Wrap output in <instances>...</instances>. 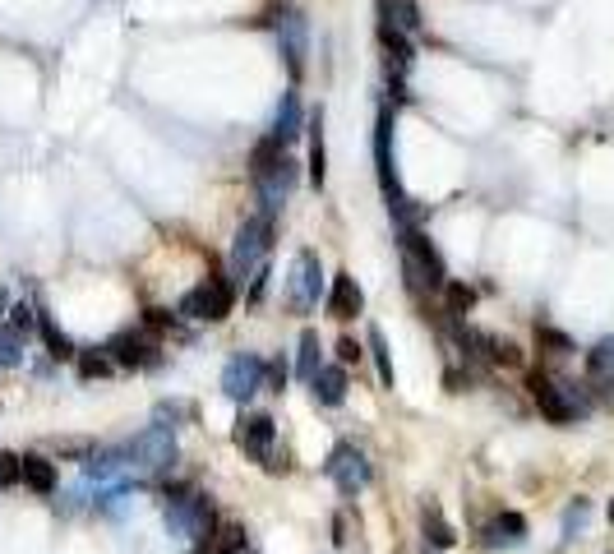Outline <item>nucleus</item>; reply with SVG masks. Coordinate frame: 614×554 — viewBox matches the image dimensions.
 Masks as SVG:
<instances>
[{
	"label": "nucleus",
	"mask_w": 614,
	"mask_h": 554,
	"mask_svg": "<svg viewBox=\"0 0 614 554\" xmlns=\"http://www.w3.org/2000/svg\"><path fill=\"white\" fill-rule=\"evenodd\" d=\"M361 356H365V351L356 347V338H342V342H338V361H342V365H356Z\"/></svg>",
	"instance_id": "nucleus-39"
},
{
	"label": "nucleus",
	"mask_w": 614,
	"mask_h": 554,
	"mask_svg": "<svg viewBox=\"0 0 614 554\" xmlns=\"http://www.w3.org/2000/svg\"><path fill=\"white\" fill-rule=\"evenodd\" d=\"M402 268H407V282L416 291L430 287V291H444L448 287V268L434 250V241L425 236L421 227H402Z\"/></svg>",
	"instance_id": "nucleus-1"
},
{
	"label": "nucleus",
	"mask_w": 614,
	"mask_h": 554,
	"mask_svg": "<svg viewBox=\"0 0 614 554\" xmlns=\"http://www.w3.org/2000/svg\"><path fill=\"white\" fill-rule=\"evenodd\" d=\"M37 333H42V342H47L51 361H74V356H79V351H74V342L65 338L61 328H56V319H51V314H37Z\"/></svg>",
	"instance_id": "nucleus-24"
},
{
	"label": "nucleus",
	"mask_w": 614,
	"mask_h": 554,
	"mask_svg": "<svg viewBox=\"0 0 614 554\" xmlns=\"http://www.w3.org/2000/svg\"><path fill=\"white\" fill-rule=\"evenodd\" d=\"M319 333H314V328H305L301 333V356H296V374H301L305 384H310L314 374H319Z\"/></svg>",
	"instance_id": "nucleus-27"
},
{
	"label": "nucleus",
	"mask_w": 614,
	"mask_h": 554,
	"mask_svg": "<svg viewBox=\"0 0 614 554\" xmlns=\"http://www.w3.org/2000/svg\"><path fill=\"white\" fill-rule=\"evenodd\" d=\"M425 554H439V550H425Z\"/></svg>",
	"instance_id": "nucleus-41"
},
{
	"label": "nucleus",
	"mask_w": 614,
	"mask_h": 554,
	"mask_svg": "<svg viewBox=\"0 0 614 554\" xmlns=\"http://www.w3.org/2000/svg\"><path fill=\"white\" fill-rule=\"evenodd\" d=\"M305 134H310V181L324 185L328 176V153H324V111H314L305 121Z\"/></svg>",
	"instance_id": "nucleus-20"
},
{
	"label": "nucleus",
	"mask_w": 614,
	"mask_h": 554,
	"mask_svg": "<svg viewBox=\"0 0 614 554\" xmlns=\"http://www.w3.org/2000/svg\"><path fill=\"white\" fill-rule=\"evenodd\" d=\"M347 370L342 365H319V374L310 379V393L319 407H342L347 402Z\"/></svg>",
	"instance_id": "nucleus-16"
},
{
	"label": "nucleus",
	"mask_w": 614,
	"mask_h": 554,
	"mask_svg": "<svg viewBox=\"0 0 614 554\" xmlns=\"http://www.w3.org/2000/svg\"><path fill=\"white\" fill-rule=\"evenodd\" d=\"M245 550V527L241 522H217L208 531V541H199V554H241Z\"/></svg>",
	"instance_id": "nucleus-19"
},
{
	"label": "nucleus",
	"mask_w": 614,
	"mask_h": 554,
	"mask_svg": "<svg viewBox=\"0 0 614 554\" xmlns=\"http://www.w3.org/2000/svg\"><path fill=\"white\" fill-rule=\"evenodd\" d=\"M536 347H545L550 356H568V351H573V338L559 333V328H550V324H536Z\"/></svg>",
	"instance_id": "nucleus-30"
},
{
	"label": "nucleus",
	"mask_w": 614,
	"mask_h": 554,
	"mask_svg": "<svg viewBox=\"0 0 614 554\" xmlns=\"http://www.w3.org/2000/svg\"><path fill=\"white\" fill-rule=\"evenodd\" d=\"M587 513H591V504H587V499H578V504H568V513H564V536H568V541H573V531H578L582 522H587Z\"/></svg>",
	"instance_id": "nucleus-35"
},
{
	"label": "nucleus",
	"mask_w": 614,
	"mask_h": 554,
	"mask_svg": "<svg viewBox=\"0 0 614 554\" xmlns=\"http://www.w3.org/2000/svg\"><path fill=\"white\" fill-rule=\"evenodd\" d=\"M19 467H24V485L33 494H51V490H56V467H51L42 453H24V458H19Z\"/></svg>",
	"instance_id": "nucleus-21"
},
{
	"label": "nucleus",
	"mask_w": 614,
	"mask_h": 554,
	"mask_svg": "<svg viewBox=\"0 0 614 554\" xmlns=\"http://www.w3.org/2000/svg\"><path fill=\"white\" fill-rule=\"evenodd\" d=\"M277 19V47H282V61H287L291 79L305 74V56H310V28H305V14L301 10H282L273 14Z\"/></svg>",
	"instance_id": "nucleus-6"
},
{
	"label": "nucleus",
	"mask_w": 614,
	"mask_h": 554,
	"mask_svg": "<svg viewBox=\"0 0 614 554\" xmlns=\"http://www.w3.org/2000/svg\"><path fill=\"white\" fill-rule=\"evenodd\" d=\"M610 522H614V504H610Z\"/></svg>",
	"instance_id": "nucleus-40"
},
{
	"label": "nucleus",
	"mask_w": 614,
	"mask_h": 554,
	"mask_svg": "<svg viewBox=\"0 0 614 554\" xmlns=\"http://www.w3.org/2000/svg\"><path fill=\"white\" fill-rule=\"evenodd\" d=\"M24 481V467H19V453H0V490Z\"/></svg>",
	"instance_id": "nucleus-34"
},
{
	"label": "nucleus",
	"mask_w": 614,
	"mask_h": 554,
	"mask_svg": "<svg viewBox=\"0 0 614 554\" xmlns=\"http://www.w3.org/2000/svg\"><path fill=\"white\" fill-rule=\"evenodd\" d=\"M268 245H273V213H254L241 222L236 241H231V277H250L264 264Z\"/></svg>",
	"instance_id": "nucleus-3"
},
{
	"label": "nucleus",
	"mask_w": 614,
	"mask_h": 554,
	"mask_svg": "<svg viewBox=\"0 0 614 554\" xmlns=\"http://www.w3.org/2000/svg\"><path fill=\"white\" fill-rule=\"evenodd\" d=\"M379 19H388V24L402 28V33H416V28H421L416 0H379Z\"/></svg>",
	"instance_id": "nucleus-23"
},
{
	"label": "nucleus",
	"mask_w": 614,
	"mask_h": 554,
	"mask_svg": "<svg viewBox=\"0 0 614 554\" xmlns=\"http://www.w3.org/2000/svg\"><path fill=\"white\" fill-rule=\"evenodd\" d=\"M259 388H264V361L250 356V351L231 356L227 370H222V393H227L231 402H250Z\"/></svg>",
	"instance_id": "nucleus-9"
},
{
	"label": "nucleus",
	"mask_w": 614,
	"mask_h": 554,
	"mask_svg": "<svg viewBox=\"0 0 614 554\" xmlns=\"http://www.w3.org/2000/svg\"><path fill=\"white\" fill-rule=\"evenodd\" d=\"M74 361H79V379H107V374H111L107 347H102V351H79Z\"/></svg>",
	"instance_id": "nucleus-29"
},
{
	"label": "nucleus",
	"mask_w": 614,
	"mask_h": 554,
	"mask_svg": "<svg viewBox=\"0 0 614 554\" xmlns=\"http://www.w3.org/2000/svg\"><path fill=\"white\" fill-rule=\"evenodd\" d=\"M370 356H374V365H379V379L393 388V356H388V342L379 328H370Z\"/></svg>",
	"instance_id": "nucleus-31"
},
{
	"label": "nucleus",
	"mask_w": 614,
	"mask_h": 554,
	"mask_svg": "<svg viewBox=\"0 0 614 554\" xmlns=\"http://www.w3.org/2000/svg\"><path fill=\"white\" fill-rule=\"evenodd\" d=\"M231 305H236V291H231V277H222V273H208L199 287L181 296L185 319H204V324H222L231 314Z\"/></svg>",
	"instance_id": "nucleus-4"
},
{
	"label": "nucleus",
	"mask_w": 614,
	"mask_h": 554,
	"mask_svg": "<svg viewBox=\"0 0 614 554\" xmlns=\"http://www.w3.org/2000/svg\"><path fill=\"white\" fill-rule=\"evenodd\" d=\"M485 536H490V545H522L527 541V518L522 513H499Z\"/></svg>",
	"instance_id": "nucleus-25"
},
{
	"label": "nucleus",
	"mask_w": 614,
	"mask_h": 554,
	"mask_svg": "<svg viewBox=\"0 0 614 554\" xmlns=\"http://www.w3.org/2000/svg\"><path fill=\"white\" fill-rule=\"evenodd\" d=\"M107 356H111V365L144 370V365H157V338L153 333H134V328H125V333H116V338L107 342Z\"/></svg>",
	"instance_id": "nucleus-12"
},
{
	"label": "nucleus",
	"mask_w": 614,
	"mask_h": 554,
	"mask_svg": "<svg viewBox=\"0 0 614 554\" xmlns=\"http://www.w3.org/2000/svg\"><path fill=\"white\" fill-rule=\"evenodd\" d=\"M24 361V333H0V370Z\"/></svg>",
	"instance_id": "nucleus-33"
},
{
	"label": "nucleus",
	"mask_w": 614,
	"mask_h": 554,
	"mask_svg": "<svg viewBox=\"0 0 614 554\" xmlns=\"http://www.w3.org/2000/svg\"><path fill=\"white\" fill-rule=\"evenodd\" d=\"M361 310H365V296H361V287H356V277L338 273L333 277V291H328V314L347 324V319H356Z\"/></svg>",
	"instance_id": "nucleus-15"
},
{
	"label": "nucleus",
	"mask_w": 614,
	"mask_h": 554,
	"mask_svg": "<svg viewBox=\"0 0 614 554\" xmlns=\"http://www.w3.org/2000/svg\"><path fill=\"white\" fill-rule=\"evenodd\" d=\"M10 324H14V333H28V328H37V319H33V310H28V305H14Z\"/></svg>",
	"instance_id": "nucleus-38"
},
{
	"label": "nucleus",
	"mask_w": 614,
	"mask_h": 554,
	"mask_svg": "<svg viewBox=\"0 0 614 554\" xmlns=\"http://www.w3.org/2000/svg\"><path fill=\"white\" fill-rule=\"evenodd\" d=\"M167 527L181 541H208V531H213V504H208V494L190 490V485L167 490Z\"/></svg>",
	"instance_id": "nucleus-2"
},
{
	"label": "nucleus",
	"mask_w": 614,
	"mask_h": 554,
	"mask_svg": "<svg viewBox=\"0 0 614 554\" xmlns=\"http://www.w3.org/2000/svg\"><path fill=\"white\" fill-rule=\"evenodd\" d=\"M273 134L282 139V144H291V139H301V134H305V111H301V97H296V88H287V93H282V102H277Z\"/></svg>",
	"instance_id": "nucleus-17"
},
{
	"label": "nucleus",
	"mask_w": 614,
	"mask_h": 554,
	"mask_svg": "<svg viewBox=\"0 0 614 554\" xmlns=\"http://www.w3.org/2000/svg\"><path fill=\"white\" fill-rule=\"evenodd\" d=\"M587 374L596 384H614V338L596 342V347L587 351Z\"/></svg>",
	"instance_id": "nucleus-26"
},
{
	"label": "nucleus",
	"mask_w": 614,
	"mask_h": 554,
	"mask_svg": "<svg viewBox=\"0 0 614 554\" xmlns=\"http://www.w3.org/2000/svg\"><path fill=\"white\" fill-rule=\"evenodd\" d=\"M130 462H139V467H148V471H167L171 462H176V434H171L167 425H148L130 444Z\"/></svg>",
	"instance_id": "nucleus-10"
},
{
	"label": "nucleus",
	"mask_w": 614,
	"mask_h": 554,
	"mask_svg": "<svg viewBox=\"0 0 614 554\" xmlns=\"http://www.w3.org/2000/svg\"><path fill=\"white\" fill-rule=\"evenodd\" d=\"M324 471H328V481L338 485L342 494H361L365 485H370V462H365V453L356 444H338L333 453H328V462H324Z\"/></svg>",
	"instance_id": "nucleus-7"
},
{
	"label": "nucleus",
	"mask_w": 614,
	"mask_h": 554,
	"mask_svg": "<svg viewBox=\"0 0 614 554\" xmlns=\"http://www.w3.org/2000/svg\"><path fill=\"white\" fill-rule=\"evenodd\" d=\"M125 467H130V448H102V453H93V458L84 462L88 481H97V485L116 481V476H121Z\"/></svg>",
	"instance_id": "nucleus-18"
},
{
	"label": "nucleus",
	"mask_w": 614,
	"mask_h": 554,
	"mask_svg": "<svg viewBox=\"0 0 614 554\" xmlns=\"http://www.w3.org/2000/svg\"><path fill=\"white\" fill-rule=\"evenodd\" d=\"M236 448H241L245 458H254V462H273V439H277V430H273V416H264V411H250V416H241L236 421Z\"/></svg>",
	"instance_id": "nucleus-8"
},
{
	"label": "nucleus",
	"mask_w": 614,
	"mask_h": 554,
	"mask_svg": "<svg viewBox=\"0 0 614 554\" xmlns=\"http://www.w3.org/2000/svg\"><path fill=\"white\" fill-rule=\"evenodd\" d=\"M421 531H425V545H430V550H453V545H458V531L448 527V518L434 504L421 513Z\"/></svg>",
	"instance_id": "nucleus-22"
},
{
	"label": "nucleus",
	"mask_w": 614,
	"mask_h": 554,
	"mask_svg": "<svg viewBox=\"0 0 614 554\" xmlns=\"http://www.w3.org/2000/svg\"><path fill=\"white\" fill-rule=\"evenodd\" d=\"M374 167H379V185H384V199L402 194L398 167H393V111H379V125H374Z\"/></svg>",
	"instance_id": "nucleus-14"
},
{
	"label": "nucleus",
	"mask_w": 614,
	"mask_h": 554,
	"mask_svg": "<svg viewBox=\"0 0 614 554\" xmlns=\"http://www.w3.org/2000/svg\"><path fill=\"white\" fill-rule=\"evenodd\" d=\"M287 153V144H282V139H277V134H268V139H259V144H254V153H250V176H264L268 167H273L277 157Z\"/></svg>",
	"instance_id": "nucleus-28"
},
{
	"label": "nucleus",
	"mask_w": 614,
	"mask_h": 554,
	"mask_svg": "<svg viewBox=\"0 0 614 554\" xmlns=\"http://www.w3.org/2000/svg\"><path fill=\"white\" fill-rule=\"evenodd\" d=\"M264 388H273V393H282V388H287V365H282V361L264 365Z\"/></svg>",
	"instance_id": "nucleus-37"
},
{
	"label": "nucleus",
	"mask_w": 614,
	"mask_h": 554,
	"mask_svg": "<svg viewBox=\"0 0 614 554\" xmlns=\"http://www.w3.org/2000/svg\"><path fill=\"white\" fill-rule=\"evenodd\" d=\"M444 296H448V314H467L471 305H476V291H471L467 282H448Z\"/></svg>",
	"instance_id": "nucleus-32"
},
{
	"label": "nucleus",
	"mask_w": 614,
	"mask_h": 554,
	"mask_svg": "<svg viewBox=\"0 0 614 554\" xmlns=\"http://www.w3.org/2000/svg\"><path fill=\"white\" fill-rule=\"evenodd\" d=\"M324 296V264L314 250H301L291 259V277H287V301L296 314H310Z\"/></svg>",
	"instance_id": "nucleus-5"
},
{
	"label": "nucleus",
	"mask_w": 614,
	"mask_h": 554,
	"mask_svg": "<svg viewBox=\"0 0 614 554\" xmlns=\"http://www.w3.org/2000/svg\"><path fill=\"white\" fill-rule=\"evenodd\" d=\"M527 388H531V398H536V407H541V416L545 421H554V425H568L573 416H578V407H573V398H568L564 388L554 384V379H545V374H531L527 379Z\"/></svg>",
	"instance_id": "nucleus-13"
},
{
	"label": "nucleus",
	"mask_w": 614,
	"mask_h": 554,
	"mask_svg": "<svg viewBox=\"0 0 614 554\" xmlns=\"http://www.w3.org/2000/svg\"><path fill=\"white\" fill-rule=\"evenodd\" d=\"M144 324H148V333H167V328H176V314H167V310H144Z\"/></svg>",
	"instance_id": "nucleus-36"
},
{
	"label": "nucleus",
	"mask_w": 614,
	"mask_h": 554,
	"mask_svg": "<svg viewBox=\"0 0 614 554\" xmlns=\"http://www.w3.org/2000/svg\"><path fill=\"white\" fill-rule=\"evenodd\" d=\"M296 190V162H291L287 153L277 157L273 167L264 171V176H254V194H259V213H277L282 208V199Z\"/></svg>",
	"instance_id": "nucleus-11"
}]
</instances>
